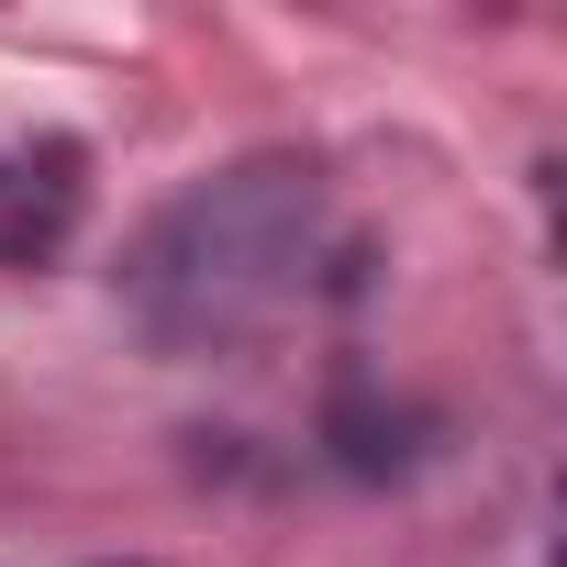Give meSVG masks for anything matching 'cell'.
Wrapping results in <instances>:
<instances>
[{
  "instance_id": "cell-1",
  "label": "cell",
  "mask_w": 567,
  "mask_h": 567,
  "mask_svg": "<svg viewBox=\"0 0 567 567\" xmlns=\"http://www.w3.org/2000/svg\"><path fill=\"white\" fill-rule=\"evenodd\" d=\"M312 234H323L312 167H301V156H245V167L178 189V200L145 223L123 290H134L167 334H234V323H256V312L301 278Z\"/></svg>"
},
{
  "instance_id": "cell-2",
  "label": "cell",
  "mask_w": 567,
  "mask_h": 567,
  "mask_svg": "<svg viewBox=\"0 0 567 567\" xmlns=\"http://www.w3.org/2000/svg\"><path fill=\"white\" fill-rule=\"evenodd\" d=\"M123 567H145V556H123Z\"/></svg>"
}]
</instances>
